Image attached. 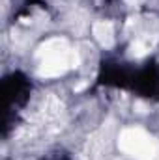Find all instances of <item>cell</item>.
Instances as JSON below:
<instances>
[{
    "label": "cell",
    "instance_id": "8992f818",
    "mask_svg": "<svg viewBox=\"0 0 159 160\" xmlns=\"http://www.w3.org/2000/svg\"><path fill=\"white\" fill-rule=\"evenodd\" d=\"M123 2H125L127 6H131V8H137V6H140L144 0H123Z\"/></svg>",
    "mask_w": 159,
    "mask_h": 160
},
{
    "label": "cell",
    "instance_id": "7a4b0ae2",
    "mask_svg": "<svg viewBox=\"0 0 159 160\" xmlns=\"http://www.w3.org/2000/svg\"><path fill=\"white\" fill-rule=\"evenodd\" d=\"M118 147L133 160H154L157 155L156 140L142 128H123L118 136Z\"/></svg>",
    "mask_w": 159,
    "mask_h": 160
},
{
    "label": "cell",
    "instance_id": "277c9868",
    "mask_svg": "<svg viewBox=\"0 0 159 160\" xmlns=\"http://www.w3.org/2000/svg\"><path fill=\"white\" fill-rule=\"evenodd\" d=\"M150 52V47L146 45V43H142V41H135V43H131V47H129V56L131 58H142V56H146Z\"/></svg>",
    "mask_w": 159,
    "mask_h": 160
},
{
    "label": "cell",
    "instance_id": "5b68a950",
    "mask_svg": "<svg viewBox=\"0 0 159 160\" xmlns=\"http://www.w3.org/2000/svg\"><path fill=\"white\" fill-rule=\"evenodd\" d=\"M133 108H135V112H137V114H146V112L150 110V108H148V104H146V102H142V101H135V106H133Z\"/></svg>",
    "mask_w": 159,
    "mask_h": 160
},
{
    "label": "cell",
    "instance_id": "52a82bcc",
    "mask_svg": "<svg viewBox=\"0 0 159 160\" xmlns=\"http://www.w3.org/2000/svg\"><path fill=\"white\" fill-rule=\"evenodd\" d=\"M86 86H88V80H84V82H80V84H77V86H75V93H79V91H82V89H84Z\"/></svg>",
    "mask_w": 159,
    "mask_h": 160
},
{
    "label": "cell",
    "instance_id": "3957f363",
    "mask_svg": "<svg viewBox=\"0 0 159 160\" xmlns=\"http://www.w3.org/2000/svg\"><path fill=\"white\" fill-rule=\"evenodd\" d=\"M92 34L97 39V43L105 48H111L114 45V28L111 21H97L92 26Z\"/></svg>",
    "mask_w": 159,
    "mask_h": 160
},
{
    "label": "cell",
    "instance_id": "6da1fadb",
    "mask_svg": "<svg viewBox=\"0 0 159 160\" xmlns=\"http://www.w3.org/2000/svg\"><path fill=\"white\" fill-rule=\"evenodd\" d=\"M36 56L40 60L38 77H41V78L62 77L69 69L79 67V63H80L79 52L75 48H71L66 39H60V38L49 39V41H45L43 45H40Z\"/></svg>",
    "mask_w": 159,
    "mask_h": 160
}]
</instances>
